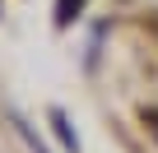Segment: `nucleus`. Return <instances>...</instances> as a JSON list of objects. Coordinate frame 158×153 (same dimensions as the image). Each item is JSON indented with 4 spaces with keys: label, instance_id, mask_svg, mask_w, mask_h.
I'll return each instance as SVG.
<instances>
[{
    "label": "nucleus",
    "instance_id": "obj_2",
    "mask_svg": "<svg viewBox=\"0 0 158 153\" xmlns=\"http://www.w3.org/2000/svg\"><path fill=\"white\" fill-rule=\"evenodd\" d=\"M10 121H14V130H19V139H23V144H28V153H51V148H47V144H42V139H37V130H33V125H28V121H23V116H19V111H14V116H10Z\"/></svg>",
    "mask_w": 158,
    "mask_h": 153
},
{
    "label": "nucleus",
    "instance_id": "obj_3",
    "mask_svg": "<svg viewBox=\"0 0 158 153\" xmlns=\"http://www.w3.org/2000/svg\"><path fill=\"white\" fill-rule=\"evenodd\" d=\"M79 5H84V0H60V10H56V23H70V19L79 14Z\"/></svg>",
    "mask_w": 158,
    "mask_h": 153
},
{
    "label": "nucleus",
    "instance_id": "obj_1",
    "mask_svg": "<svg viewBox=\"0 0 158 153\" xmlns=\"http://www.w3.org/2000/svg\"><path fill=\"white\" fill-rule=\"evenodd\" d=\"M51 130L60 135V144H65V153H79V135H74V125H70V116H65L60 107L51 111Z\"/></svg>",
    "mask_w": 158,
    "mask_h": 153
}]
</instances>
